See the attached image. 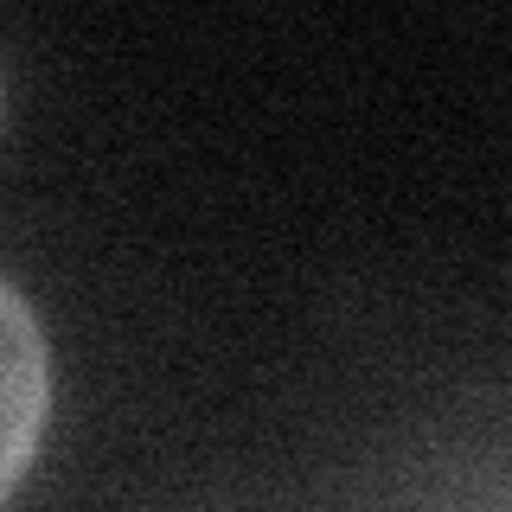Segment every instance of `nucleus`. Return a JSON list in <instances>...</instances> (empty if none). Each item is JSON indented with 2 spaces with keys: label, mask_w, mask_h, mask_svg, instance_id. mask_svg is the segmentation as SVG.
I'll use <instances>...</instances> for the list:
<instances>
[{
  "label": "nucleus",
  "mask_w": 512,
  "mask_h": 512,
  "mask_svg": "<svg viewBox=\"0 0 512 512\" xmlns=\"http://www.w3.org/2000/svg\"><path fill=\"white\" fill-rule=\"evenodd\" d=\"M45 404H52L45 333H39L20 288L0 282V500L13 493V480L26 474L32 448H39Z\"/></svg>",
  "instance_id": "f257e3e1"
}]
</instances>
